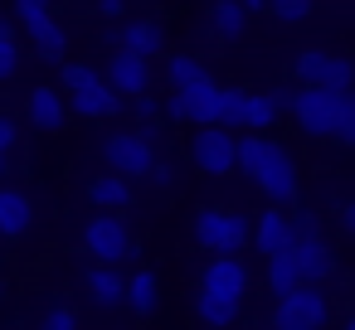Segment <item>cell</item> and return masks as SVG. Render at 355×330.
Instances as JSON below:
<instances>
[{
	"label": "cell",
	"mask_w": 355,
	"mask_h": 330,
	"mask_svg": "<svg viewBox=\"0 0 355 330\" xmlns=\"http://www.w3.org/2000/svg\"><path fill=\"white\" fill-rule=\"evenodd\" d=\"M263 10L277 15L282 25H297V20H306L316 10V0H263Z\"/></svg>",
	"instance_id": "cell-29"
},
{
	"label": "cell",
	"mask_w": 355,
	"mask_h": 330,
	"mask_svg": "<svg viewBox=\"0 0 355 330\" xmlns=\"http://www.w3.org/2000/svg\"><path fill=\"white\" fill-rule=\"evenodd\" d=\"M88 199H93L98 209L117 214V209H127V204H132V185H127L122 175H112V170H107V175H98V180L88 185Z\"/></svg>",
	"instance_id": "cell-21"
},
{
	"label": "cell",
	"mask_w": 355,
	"mask_h": 330,
	"mask_svg": "<svg viewBox=\"0 0 355 330\" xmlns=\"http://www.w3.org/2000/svg\"><path fill=\"white\" fill-rule=\"evenodd\" d=\"M292 219L282 214V204H272V209H263L258 214V223H253V233H248V243L263 253V257H272V253H282L287 243H292Z\"/></svg>",
	"instance_id": "cell-16"
},
{
	"label": "cell",
	"mask_w": 355,
	"mask_h": 330,
	"mask_svg": "<svg viewBox=\"0 0 355 330\" xmlns=\"http://www.w3.org/2000/svg\"><path fill=\"white\" fill-rule=\"evenodd\" d=\"M277 122V107L268 102V93H248V117H243V131H272Z\"/></svg>",
	"instance_id": "cell-27"
},
{
	"label": "cell",
	"mask_w": 355,
	"mask_h": 330,
	"mask_svg": "<svg viewBox=\"0 0 355 330\" xmlns=\"http://www.w3.org/2000/svg\"><path fill=\"white\" fill-rule=\"evenodd\" d=\"M156 296H161V277H156V272H132V277H127V296H122V301H127L137 315H151V311H156Z\"/></svg>",
	"instance_id": "cell-23"
},
{
	"label": "cell",
	"mask_w": 355,
	"mask_h": 330,
	"mask_svg": "<svg viewBox=\"0 0 355 330\" xmlns=\"http://www.w3.org/2000/svg\"><path fill=\"white\" fill-rule=\"evenodd\" d=\"M190 228H195V243L205 253H239L253 233V223L243 214H229V209H200Z\"/></svg>",
	"instance_id": "cell-8"
},
{
	"label": "cell",
	"mask_w": 355,
	"mask_h": 330,
	"mask_svg": "<svg viewBox=\"0 0 355 330\" xmlns=\"http://www.w3.org/2000/svg\"><path fill=\"white\" fill-rule=\"evenodd\" d=\"M44 15H54V10H49V0H15V20H20V30L40 25Z\"/></svg>",
	"instance_id": "cell-32"
},
{
	"label": "cell",
	"mask_w": 355,
	"mask_h": 330,
	"mask_svg": "<svg viewBox=\"0 0 355 330\" xmlns=\"http://www.w3.org/2000/svg\"><path fill=\"white\" fill-rule=\"evenodd\" d=\"M209 25L219 39H243L248 35V10L239 6V0H214L209 6Z\"/></svg>",
	"instance_id": "cell-22"
},
{
	"label": "cell",
	"mask_w": 355,
	"mask_h": 330,
	"mask_svg": "<svg viewBox=\"0 0 355 330\" xmlns=\"http://www.w3.org/2000/svg\"><path fill=\"white\" fill-rule=\"evenodd\" d=\"M243 117H248V93L243 88H214V127L224 131H243Z\"/></svg>",
	"instance_id": "cell-20"
},
{
	"label": "cell",
	"mask_w": 355,
	"mask_h": 330,
	"mask_svg": "<svg viewBox=\"0 0 355 330\" xmlns=\"http://www.w3.org/2000/svg\"><path fill=\"white\" fill-rule=\"evenodd\" d=\"M195 315H200L209 330H224V325L239 315V306H234V301H219V296H209V291H200V296H195Z\"/></svg>",
	"instance_id": "cell-26"
},
{
	"label": "cell",
	"mask_w": 355,
	"mask_h": 330,
	"mask_svg": "<svg viewBox=\"0 0 355 330\" xmlns=\"http://www.w3.org/2000/svg\"><path fill=\"white\" fill-rule=\"evenodd\" d=\"M35 223V199L10 185V180H0V238H25Z\"/></svg>",
	"instance_id": "cell-14"
},
{
	"label": "cell",
	"mask_w": 355,
	"mask_h": 330,
	"mask_svg": "<svg viewBox=\"0 0 355 330\" xmlns=\"http://www.w3.org/2000/svg\"><path fill=\"white\" fill-rule=\"evenodd\" d=\"M239 6H243V10L253 15V10H263V0H239Z\"/></svg>",
	"instance_id": "cell-39"
},
{
	"label": "cell",
	"mask_w": 355,
	"mask_h": 330,
	"mask_svg": "<svg viewBox=\"0 0 355 330\" xmlns=\"http://www.w3.org/2000/svg\"><path fill=\"white\" fill-rule=\"evenodd\" d=\"M205 78H209V68L195 54H171L166 59V83L171 88H190V83H205Z\"/></svg>",
	"instance_id": "cell-24"
},
{
	"label": "cell",
	"mask_w": 355,
	"mask_h": 330,
	"mask_svg": "<svg viewBox=\"0 0 355 330\" xmlns=\"http://www.w3.org/2000/svg\"><path fill=\"white\" fill-rule=\"evenodd\" d=\"M146 180H151V185H161V190H171V185H175V165H166V161L156 156V161H151V170H146Z\"/></svg>",
	"instance_id": "cell-33"
},
{
	"label": "cell",
	"mask_w": 355,
	"mask_h": 330,
	"mask_svg": "<svg viewBox=\"0 0 355 330\" xmlns=\"http://www.w3.org/2000/svg\"><path fill=\"white\" fill-rule=\"evenodd\" d=\"M83 291H88L93 306L117 311L122 296H127V277H122V267H112V262H93V267L83 272Z\"/></svg>",
	"instance_id": "cell-15"
},
{
	"label": "cell",
	"mask_w": 355,
	"mask_h": 330,
	"mask_svg": "<svg viewBox=\"0 0 355 330\" xmlns=\"http://www.w3.org/2000/svg\"><path fill=\"white\" fill-rule=\"evenodd\" d=\"M35 330H78V315H73V306H64V301H49V306L40 311Z\"/></svg>",
	"instance_id": "cell-28"
},
{
	"label": "cell",
	"mask_w": 355,
	"mask_h": 330,
	"mask_svg": "<svg viewBox=\"0 0 355 330\" xmlns=\"http://www.w3.org/2000/svg\"><path fill=\"white\" fill-rule=\"evenodd\" d=\"M214 78H205V83H190V88H171V98H166V117L171 122H195V127H205L209 117H214Z\"/></svg>",
	"instance_id": "cell-13"
},
{
	"label": "cell",
	"mask_w": 355,
	"mask_h": 330,
	"mask_svg": "<svg viewBox=\"0 0 355 330\" xmlns=\"http://www.w3.org/2000/svg\"><path fill=\"white\" fill-rule=\"evenodd\" d=\"M117 44L137 49L141 59H161V54H166V30H161V20H132Z\"/></svg>",
	"instance_id": "cell-19"
},
{
	"label": "cell",
	"mask_w": 355,
	"mask_h": 330,
	"mask_svg": "<svg viewBox=\"0 0 355 330\" xmlns=\"http://www.w3.org/2000/svg\"><path fill=\"white\" fill-rule=\"evenodd\" d=\"M326 320H331V301H326L321 282H297L292 291L277 296L272 330H321Z\"/></svg>",
	"instance_id": "cell-4"
},
{
	"label": "cell",
	"mask_w": 355,
	"mask_h": 330,
	"mask_svg": "<svg viewBox=\"0 0 355 330\" xmlns=\"http://www.w3.org/2000/svg\"><path fill=\"white\" fill-rule=\"evenodd\" d=\"M200 291H209V296L239 306V301L248 296V262H243L239 253H214L209 267H205V277H200Z\"/></svg>",
	"instance_id": "cell-10"
},
{
	"label": "cell",
	"mask_w": 355,
	"mask_h": 330,
	"mask_svg": "<svg viewBox=\"0 0 355 330\" xmlns=\"http://www.w3.org/2000/svg\"><path fill=\"white\" fill-rule=\"evenodd\" d=\"M83 253H88L93 262H112V267H122V262L137 257V238H132V228H127L117 214L103 209L98 219L83 223Z\"/></svg>",
	"instance_id": "cell-5"
},
{
	"label": "cell",
	"mask_w": 355,
	"mask_h": 330,
	"mask_svg": "<svg viewBox=\"0 0 355 330\" xmlns=\"http://www.w3.org/2000/svg\"><path fill=\"white\" fill-rule=\"evenodd\" d=\"M103 78L122 93V98H132V93H146L151 88V59H141L137 49H127V44H117L112 54H107V68H103Z\"/></svg>",
	"instance_id": "cell-12"
},
{
	"label": "cell",
	"mask_w": 355,
	"mask_h": 330,
	"mask_svg": "<svg viewBox=\"0 0 355 330\" xmlns=\"http://www.w3.org/2000/svg\"><path fill=\"white\" fill-rule=\"evenodd\" d=\"M340 228H345V233L355 228V204H340Z\"/></svg>",
	"instance_id": "cell-37"
},
{
	"label": "cell",
	"mask_w": 355,
	"mask_h": 330,
	"mask_svg": "<svg viewBox=\"0 0 355 330\" xmlns=\"http://www.w3.org/2000/svg\"><path fill=\"white\" fill-rule=\"evenodd\" d=\"M287 112L297 117V127L306 136L340 141V146L355 141V98H350V88H306L302 83L292 93V107Z\"/></svg>",
	"instance_id": "cell-2"
},
{
	"label": "cell",
	"mask_w": 355,
	"mask_h": 330,
	"mask_svg": "<svg viewBox=\"0 0 355 330\" xmlns=\"http://www.w3.org/2000/svg\"><path fill=\"white\" fill-rule=\"evenodd\" d=\"M151 161H156V146L146 131H112L103 141V165L122 180H146Z\"/></svg>",
	"instance_id": "cell-7"
},
{
	"label": "cell",
	"mask_w": 355,
	"mask_h": 330,
	"mask_svg": "<svg viewBox=\"0 0 355 330\" xmlns=\"http://www.w3.org/2000/svg\"><path fill=\"white\" fill-rule=\"evenodd\" d=\"M64 102L69 112H78L83 122H107L122 117V93L103 78V68L93 64H69L64 59Z\"/></svg>",
	"instance_id": "cell-3"
},
{
	"label": "cell",
	"mask_w": 355,
	"mask_h": 330,
	"mask_svg": "<svg viewBox=\"0 0 355 330\" xmlns=\"http://www.w3.org/2000/svg\"><path fill=\"white\" fill-rule=\"evenodd\" d=\"M340 330H355V315H345V320H340Z\"/></svg>",
	"instance_id": "cell-40"
},
{
	"label": "cell",
	"mask_w": 355,
	"mask_h": 330,
	"mask_svg": "<svg viewBox=\"0 0 355 330\" xmlns=\"http://www.w3.org/2000/svg\"><path fill=\"white\" fill-rule=\"evenodd\" d=\"M15 141H20V127H15L6 112H0V151H15Z\"/></svg>",
	"instance_id": "cell-34"
},
{
	"label": "cell",
	"mask_w": 355,
	"mask_h": 330,
	"mask_svg": "<svg viewBox=\"0 0 355 330\" xmlns=\"http://www.w3.org/2000/svg\"><path fill=\"white\" fill-rule=\"evenodd\" d=\"M292 243H287V253H292V262H297V272H302V282H326V277H336V253H331V243L321 238V228H316V219H292Z\"/></svg>",
	"instance_id": "cell-6"
},
{
	"label": "cell",
	"mask_w": 355,
	"mask_h": 330,
	"mask_svg": "<svg viewBox=\"0 0 355 330\" xmlns=\"http://www.w3.org/2000/svg\"><path fill=\"white\" fill-rule=\"evenodd\" d=\"M25 35H30V44H35V54H40L44 64H64V54H69V35H64V25H59L54 15H44V20L30 25Z\"/></svg>",
	"instance_id": "cell-18"
},
{
	"label": "cell",
	"mask_w": 355,
	"mask_h": 330,
	"mask_svg": "<svg viewBox=\"0 0 355 330\" xmlns=\"http://www.w3.org/2000/svg\"><path fill=\"white\" fill-rule=\"evenodd\" d=\"M122 10H127V0H98V15L103 20H122Z\"/></svg>",
	"instance_id": "cell-35"
},
{
	"label": "cell",
	"mask_w": 355,
	"mask_h": 330,
	"mask_svg": "<svg viewBox=\"0 0 355 330\" xmlns=\"http://www.w3.org/2000/svg\"><path fill=\"white\" fill-rule=\"evenodd\" d=\"M122 107H132V117H141V122H156V117H161V102L151 98V88H146V93L122 98Z\"/></svg>",
	"instance_id": "cell-31"
},
{
	"label": "cell",
	"mask_w": 355,
	"mask_h": 330,
	"mask_svg": "<svg viewBox=\"0 0 355 330\" xmlns=\"http://www.w3.org/2000/svg\"><path fill=\"white\" fill-rule=\"evenodd\" d=\"M25 112H30L35 131H44V136H54V131L69 127V102H64V93H54V88H35L30 102H25Z\"/></svg>",
	"instance_id": "cell-17"
},
{
	"label": "cell",
	"mask_w": 355,
	"mask_h": 330,
	"mask_svg": "<svg viewBox=\"0 0 355 330\" xmlns=\"http://www.w3.org/2000/svg\"><path fill=\"white\" fill-rule=\"evenodd\" d=\"M234 170H243L272 204H292L297 199V161L268 131H248V136L234 141Z\"/></svg>",
	"instance_id": "cell-1"
},
{
	"label": "cell",
	"mask_w": 355,
	"mask_h": 330,
	"mask_svg": "<svg viewBox=\"0 0 355 330\" xmlns=\"http://www.w3.org/2000/svg\"><path fill=\"white\" fill-rule=\"evenodd\" d=\"M302 282V272H297V262H292V253L282 248V253H272L268 257V291L272 296H282V291H292Z\"/></svg>",
	"instance_id": "cell-25"
},
{
	"label": "cell",
	"mask_w": 355,
	"mask_h": 330,
	"mask_svg": "<svg viewBox=\"0 0 355 330\" xmlns=\"http://www.w3.org/2000/svg\"><path fill=\"white\" fill-rule=\"evenodd\" d=\"M268 102H272L277 112H287V107H292V93H287V88H277V93H268Z\"/></svg>",
	"instance_id": "cell-36"
},
{
	"label": "cell",
	"mask_w": 355,
	"mask_h": 330,
	"mask_svg": "<svg viewBox=\"0 0 355 330\" xmlns=\"http://www.w3.org/2000/svg\"><path fill=\"white\" fill-rule=\"evenodd\" d=\"M190 161H195L205 175H234V131H224V127H214V122L195 127V136H190Z\"/></svg>",
	"instance_id": "cell-9"
},
{
	"label": "cell",
	"mask_w": 355,
	"mask_h": 330,
	"mask_svg": "<svg viewBox=\"0 0 355 330\" xmlns=\"http://www.w3.org/2000/svg\"><path fill=\"white\" fill-rule=\"evenodd\" d=\"M292 68H297V83H306V88H350V78H355L350 59L326 54V49H306V54H297Z\"/></svg>",
	"instance_id": "cell-11"
},
{
	"label": "cell",
	"mask_w": 355,
	"mask_h": 330,
	"mask_svg": "<svg viewBox=\"0 0 355 330\" xmlns=\"http://www.w3.org/2000/svg\"><path fill=\"white\" fill-rule=\"evenodd\" d=\"M20 73V44H15V30H0V83H10Z\"/></svg>",
	"instance_id": "cell-30"
},
{
	"label": "cell",
	"mask_w": 355,
	"mask_h": 330,
	"mask_svg": "<svg viewBox=\"0 0 355 330\" xmlns=\"http://www.w3.org/2000/svg\"><path fill=\"white\" fill-rule=\"evenodd\" d=\"M10 175V151H0V180Z\"/></svg>",
	"instance_id": "cell-38"
}]
</instances>
